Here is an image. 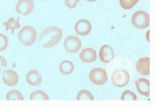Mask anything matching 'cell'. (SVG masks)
Returning <instances> with one entry per match:
<instances>
[{"label":"cell","mask_w":155,"mask_h":107,"mask_svg":"<svg viewBox=\"0 0 155 107\" xmlns=\"http://www.w3.org/2000/svg\"><path fill=\"white\" fill-rule=\"evenodd\" d=\"M62 39V29L56 26L45 28L39 34V44L44 48H52L56 46Z\"/></svg>","instance_id":"obj_1"},{"label":"cell","mask_w":155,"mask_h":107,"mask_svg":"<svg viewBox=\"0 0 155 107\" xmlns=\"http://www.w3.org/2000/svg\"><path fill=\"white\" fill-rule=\"evenodd\" d=\"M37 33L36 29L33 26L26 25L20 30L18 34V40L23 46H31L36 42Z\"/></svg>","instance_id":"obj_2"},{"label":"cell","mask_w":155,"mask_h":107,"mask_svg":"<svg viewBox=\"0 0 155 107\" xmlns=\"http://www.w3.org/2000/svg\"><path fill=\"white\" fill-rule=\"evenodd\" d=\"M131 24L137 29H145L150 24L149 14L145 11H137L131 17Z\"/></svg>","instance_id":"obj_3"},{"label":"cell","mask_w":155,"mask_h":107,"mask_svg":"<svg viewBox=\"0 0 155 107\" xmlns=\"http://www.w3.org/2000/svg\"><path fill=\"white\" fill-rule=\"evenodd\" d=\"M129 79H130V77H129L128 72L124 69L116 70V71L113 72V74L111 76L112 83L117 88H123V86L127 85L129 82Z\"/></svg>","instance_id":"obj_4"},{"label":"cell","mask_w":155,"mask_h":107,"mask_svg":"<svg viewBox=\"0 0 155 107\" xmlns=\"http://www.w3.org/2000/svg\"><path fill=\"white\" fill-rule=\"evenodd\" d=\"M89 80L96 85H102L107 81V74L104 69L94 68L89 73Z\"/></svg>","instance_id":"obj_5"},{"label":"cell","mask_w":155,"mask_h":107,"mask_svg":"<svg viewBox=\"0 0 155 107\" xmlns=\"http://www.w3.org/2000/svg\"><path fill=\"white\" fill-rule=\"evenodd\" d=\"M63 46L68 53H77L79 50H81L82 42L78 36H66L65 40H64Z\"/></svg>","instance_id":"obj_6"},{"label":"cell","mask_w":155,"mask_h":107,"mask_svg":"<svg viewBox=\"0 0 155 107\" xmlns=\"http://www.w3.org/2000/svg\"><path fill=\"white\" fill-rule=\"evenodd\" d=\"M34 2L33 0H19L17 2L15 9L21 16H28L33 12Z\"/></svg>","instance_id":"obj_7"},{"label":"cell","mask_w":155,"mask_h":107,"mask_svg":"<svg viewBox=\"0 0 155 107\" xmlns=\"http://www.w3.org/2000/svg\"><path fill=\"white\" fill-rule=\"evenodd\" d=\"M92 30V24L89 20L81 19L74 24V31L78 36H88Z\"/></svg>","instance_id":"obj_8"},{"label":"cell","mask_w":155,"mask_h":107,"mask_svg":"<svg viewBox=\"0 0 155 107\" xmlns=\"http://www.w3.org/2000/svg\"><path fill=\"white\" fill-rule=\"evenodd\" d=\"M115 58V52L110 45H104L99 49V59L104 64L111 63Z\"/></svg>","instance_id":"obj_9"},{"label":"cell","mask_w":155,"mask_h":107,"mask_svg":"<svg viewBox=\"0 0 155 107\" xmlns=\"http://www.w3.org/2000/svg\"><path fill=\"white\" fill-rule=\"evenodd\" d=\"M3 83L7 86H14L19 82V74L14 70H6L2 76Z\"/></svg>","instance_id":"obj_10"},{"label":"cell","mask_w":155,"mask_h":107,"mask_svg":"<svg viewBox=\"0 0 155 107\" xmlns=\"http://www.w3.org/2000/svg\"><path fill=\"white\" fill-rule=\"evenodd\" d=\"M97 58V54L96 51L93 48H85L81 52H80V59H81L83 63L86 64H92L96 60Z\"/></svg>","instance_id":"obj_11"},{"label":"cell","mask_w":155,"mask_h":107,"mask_svg":"<svg viewBox=\"0 0 155 107\" xmlns=\"http://www.w3.org/2000/svg\"><path fill=\"white\" fill-rule=\"evenodd\" d=\"M26 81L29 85L37 86L41 83L42 76L37 70H30L28 73L26 74Z\"/></svg>","instance_id":"obj_12"},{"label":"cell","mask_w":155,"mask_h":107,"mask_svg":"<svg viewBox=\"0 0 155 107\" xmlns=\"http://www.w3.org/2000/svg\"><path fill=\"white\" fill-rule=\"evenodd\" d=\"M136 69L137 73H140L141 75L147 76L150 73V60L149 57H142L137 61Z\"/></svg>","instance_id":"obj_13"},{"label":"cell","mask_w":155,"mask_h":107,"mask_svg":"<svg viewBox=\"0 0 155 107\" xmlns=\"http://www.w3.org/2000/svg\"><path fill=\"white\" fill-rule=\"evenodd\" d=\"M136 88L141 95L145 97L150 96V82L146 78H139L136 80Z\"/></svg>","instance_id":"obj_14"},{"label":"cell","mask_w":155,"mask_h":107,"mask_svg":"<svg viewBox=\"0 0 155 107\" xmlns=\"http://www.w3.org/2000/svg\"><path fill=\"white\" fill-rule=\"evenodd\" d=\"M59 71L62 75H71L74 71V64L71 60H63L59 64Z\"/></svg>","instance_id":"obj_15"},{"label":"cell","mask_w":155,"mask_h":107,"mask_svg":"<svg viewBox=\"0 0 155 107\" xmlns=\"http://www.w3.org/2000/svg\"><path fill=\"white\" fill-rule=\"evenodd\" d=\"M3 26H4V28L6 29V30H11L12 31V33H15V30L16 29H18L20 28V19H15V18H12V17H11L7 21L5 22H3Z\"/></svg>","instance_id":"obj_16"},{"label":"cell","mask_w":155,"mask_h":107,"mask_svg":"<svg viewBox=\"0 0 155 107\" xmlns=\"http://www.w3.org/2000/svg\"><path fill=\"white\" fill-rule=\"evenodd\" d=\"M29 99L31 101L33 100H44V101H48L49 100V96L45 93L44 91H35L30 95Z\"/></svg>","instance_id":"obj_17"},{"label":"cell","mask_w":155,"mask_h":107,"mask_svg":"<svg viewBox=\"0 0 155 107\" xmlns=\"http://www.w3.org/2000/svg\"><path fill=\"white\" fill-rule=\"evenodd\" d=\"M5 99L6 100H12V101L14 100L22 101V100H24V97L19 91H17V89H12V91H9L8 93L6 94Z\"/></svg>","instance_id":"obj_18"},{"label":"cell","mask_w":155,"mask_h":107,"mask_svg":"<svg viewBox=\"0 0 155 107\" xmlns=\"http://www.w3.org/2000/svg\"><path fill=\"white\" fill-rule=\"evenodd\" d=\"M77 100H94V96L91 94V91H87V89H81L77 95Z\"/></svg>","instance_id":"obj_19"},{"label":"cell","mask_w":155,"mask_h":107,"mask_svg":"<svg viewBox=\"0 0 155 107\" xmlns=\"http://www.w3.org/2000/svg\"><path fill=\"white\" fill-rule=\"evenodd\" d=\"M137 2H139V0H119L120 6L123 9H126V11L132 9Z\"/></svg>","instance_id":"obj_20"},{"label":"cell","mask_w":155,"mask_h":107,"mask_svg":"<svg viewBox=\"0 0 155 107\" xmlns=\"http://www.w3.org/2000/svg\"><path fill=\"white\" fill-rule=\"evenodd\" d=\"M121 100L124 101H136L137 100V95L134 93V91H129V89H127V91H124L123 94L121 95Z\"/></svg>","instance_id":"obj_21"},{"label":"cell","mask_w":155,"mask_h":107,"mask_svg":"<svg viewBox=\"0 0 155 107\" xmlns=\"http://www.w3.org/2000/svg\"><path fill=\"white\" fill-rule=\"evenodd\" d=\"M8 38L5 36V34L3 33H0V52L4 51L7 49V47H8Z\"/></svg>","instance_id":"obj_22"},{"label":"cell","mask_w":155,"mask_h":107,"mask_svg":"<svg viewBox=\"0 0 155 107\" xmlns=\"http://www.w3.org/2000/svg\"><path fill=\"white\" fill-rule=\"evenodd\" d=\"M79 1H80V0H65V1H64V4L66 5L67 9H74V7L78 5Z\"/></svg>","instance_id":"obj_23"},{"label":"cell","mask_w":155,"mask_h":107,"mask_svg":"<svg viewBox=\"0 0 155 107\" xmlns=\"http://www.w3.org/2000/svg\"><path fill=\"white\" fill-rule=\"evenodd\" d=\"M6 67H7V61H6V59L4 58L3 56L0 55V74L3 73L4 69H5Z\"/></svg>","instance_id":"obj_24"},{"label":"cell","mask_w":155,"mask_h":107,"mask_svg":"<svg viewBox=\"0 0 155 107\" xmlns=\"http://www.w3.org/2000/svg\"><path fill=\"white\" fill-rule=\"evenodd\" d=\"M149 39H150V31H147L146 32V40L149 42Z\"/></svg>","instance_id":"obj_25"},{"label":"cell","mask_w":155,"mask_h":107,"mask_svg":"<svg viewBox=\"0 0 155 107\" xmlns=\"http://www.w3.org/2000/svg\"><path fill=\"white\" fill-rule=\"evenodd\" d=\"M86 1H88V2H95V1H97V0H86Z\"/></svg>","instance_id":"obj_26"},{"label":"cell","mask_w":155,"mask_h":107,"mask_svg":"<svg viewBox=\"0 0 155 107\" xmlns=\"http://www.w3.org/2000/svg\"><path fill=\"white\" fill-rule=\"evenodd\" d=\"M41 1H47V0H41Z\"/></svg>","instance_id":"obj_27"}]
</instances>
